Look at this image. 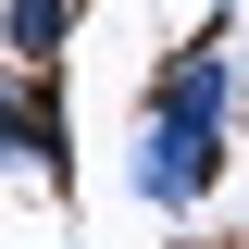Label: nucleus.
I'll return each instance as SVG.
<instances>
[{
	"mask_svg": "<svg viewBox=\"0 0 249 249\" xmlns=\"http://www.w3.org/2000/svg\"><path fill=\"white\" fill-rule=\"evenodd\" d=\"M0 162L13 175H75V124H62V88L50 75H25V62H0Z\"/></svg>",
	"mask_w": 249,
	"mask_h": 249,
	"instance_id": "7ed1b4c3",
	"label": "nucleus"
},
{
	"mask_svg": "<svg viewBox=\"0 0 249 249\" xmlns=\"http://www.w3.org/2000/svg\"><path fill=\"white\" fill-rule=\"evenodd\" d=\"M237 162V124H187V112H137V150H124V187L150 212H199Z\"/></svg>",
	"mask_w": 249,
	"mask_h": 249,
	"instance_id": "f257e3e1",
	"label": "nucleus"
},
{
	"mask_svg": "<svg viewBox=\"0 0 249 249\" xmlns=\"http://www.w3.org/2000/svg\"><path fill=\"white\" fill-rule=\"evenodd\" d=\"M237 88H249L237 37H187V50H162V62H150V88H137V112H187V124H237Z\"/></svg>",
	"mask_w": 249,
	"mask_h": 249,
	"instance_id": "f03ea898",
	"label": "nucleus"
},
{
	"mask_svg": "<svg viewBox=\"0 0 249 249\" xmlns=\"http://www.w3.org/2000/svg\"><path fill=\"white\" fill-rule=\"evenodd\" d=\"M75 13H88V0H0V62L50 75V62H62V37H75Z\"/></svg>",
	"mask_w": 249,
	"mask_h": 249,
	"instance_id": "20e7f679",
	"label": "nucleus"
}]
</instances>
